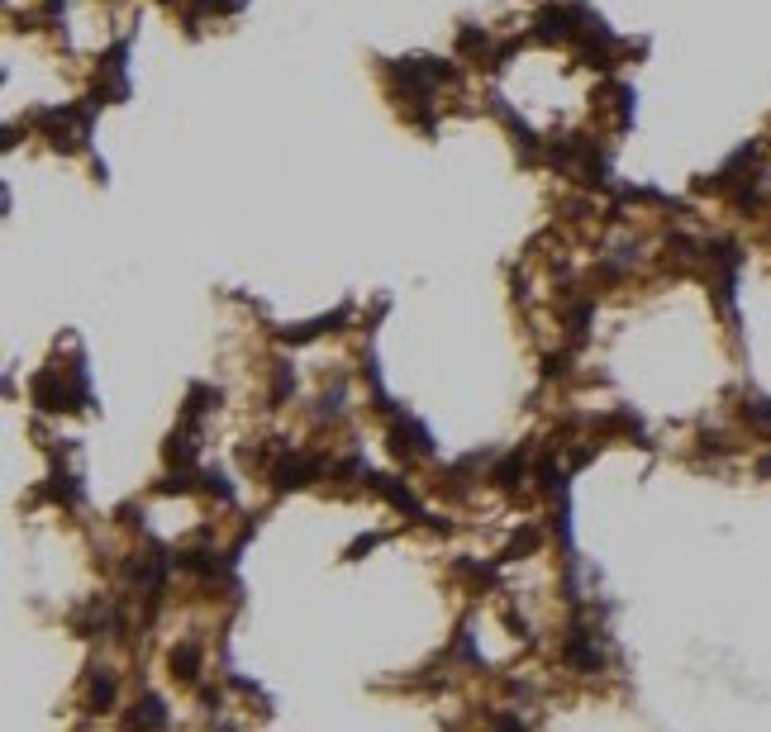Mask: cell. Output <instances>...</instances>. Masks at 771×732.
Masks as SVG:
<instances>
[{
  "label": "cell",
  "instance_id": "obj_1",
  "mask_svg": "<svg viewBox=\"0 0 771 732\" xmlns=\"http://www.w3.org/2000/svg\"><path fill=\"white\" fill-rule=\"evenodd\" d=\"M391 452H395V462H410V457H429L434 452V438H429V428L415 423L405 414H395V423H391Z\"/></svg>",
  "mask_w": 771,
  "mask_h": 732
},
{
  "label": "cell",
  "instance_id": "obj_2",
  "mask_svg": "<svg viewBox=\"0 0 771 732\" xmlns=\"http://www.w3.org/2000/svg\"><path fill=\"white\" fill-rule=\"evenodd\" d=\"M562 656H567V666L572 671H600V647H596V632H586V628H572V638L562 642Z\"/></svg>",
  "mask_w": 771,
  "mask_h": 732
},
{
  "label": "cell",
  "instance_id": "obj_3",
  "mask_svg": "<svg viewBox=\"0 0 771 732\" xmlns=\"http://www.w3.org/2000/svg\"><path fill=\"white\" fill-rule=\"evenodd\" d=\"M320 471H324V466L314 462V457H286V462L277 466V471H272V476H277L272 486H277V490H305Z\"/></svg>",
  "mask_w": 771,
  "mask_h": 732
},
{
  "label": "cell",
  "instance_id": "obj_4",
  "mask_svg": "<svg viewBox=\"0 0 771 732\" xmlns=\"http://www.w3.org/2000/svg\"><path fill=\"white\" fill-rule=\"evenodd\" d=\"M124 732H167V704H162L158 695H143L139 704H134Z\"/></svg>",
  "mask_w": 771,
  "mask_h": 732
},
{
  "label": "cell",
  "instance_id": "obj_5",
  "mask_svg": "<svg viewBox=\"0 0 771 732\" xmlns=\"http://www.w3.org/2000/svg\"><path fill=\"white\" fill-rule=\"evenodd\" d=\"M196 423H182L176 433L167 438V447H162V457H167V466H176V471H191L196 466Z\"/></svg>",
  "mask_w": 771,
  "mask_h": 732
},
{
  "label": "cell",
  "instance_id": "obj_6",
  "mask_svg": "<svg viewBox=\"0 0 771 732\" xmlns=\"http://www.w3.org/2000/svg\"><path fill=\"white\" fill-rule=\"evenodd\" d=\"M348 319V305H338L334 314H324V319H314V324H300V328H286L281 342H310V338H320V334H334V328Z\"/></svg>",
  "mask_w": 771,
  "mask_h": 732
},
{
  "label": "cell",
  "instance_id": "obj_7",
  "mask_svg": "<svg viewBox=\"0 0 771 732\" xmlns=\"http://www.w3.org/2000/svg\"><path fill=\"white\" fill-rule=\"evenodd\" d=\"M172 675H176V680H196V675H200V647L196 642H182V647H172Z\"/></svg>",
  "mask_w": 771,
  "mask_h": 732
},
{
  "label": "cell",
  "instance_id": "obj_8",
  "mask_svg": "<svg viewBox=\"0 0 771 732\" xmlns=\"http://www.w3.org/2000/svg\"><path fill=\"white\" fill-rule=\"evenodd\" d=\"M524 471H529V457H524V452H509V457L491 471V480H495L500 490H515L519 480H524Z\"/></svg>",
  "mask_w": 771,
  "mask_h": 732
},
{
  "label": "cell",
  "instance_id": "obj_9",
  "mask_svg": "<svg viewBox=\"0 0 771 732\" xmlns=\"http://www.w3.org/2000/svg\"><path fill=\"white\" fill-rule=\"evenodd\" d=\"M219 405V390H210V385H191L186 390V423L200 428V414H210Z\"/></svg>",
  "mask_w": 771,
  "mask_h": 732
},
{
  "label": "cell",
  "instance_id": "obj_10",
  "mask_svg": "<svg viewBox=\"0 0 771 732\" xmlns=\"http://www.w3.org/2000/svg\"><path fill=\"white\" fill-rule=\"evenodd\" d=\"M743 419L752 428H767L771 433V399L767 395H743Z\"/></svg>",
  "mask_w": 771,
  "mask_h": 732
},
{
  "label": "cell",
  "instance_id": "obj_11",
  "mask_svg": "<svg viewBox=\"0 0 771 732\" xmlns=\"http://www.w3.org/2000/svg\"><path fill=\"white\" fill-rule=\"evenodd\" d=\"M110 704H115V675L95 671L91 675V709H110Z\"/></svg>",
  "mask_w": 771,
  "mask_h": 732
},
{
  "label": "cell",
  "instance_id": "obj_12",
  "mask_svg": "<svg viewBox=\"0 0 771 732\" xmlns=\"http://www.w3.org/2000/svg\"><path fill=\"white\" fill-rule=\"evenodd\" d=\"M291 390H296V371L281 362V366H277V381H272V405H281V399L291 395Z\"/></svg>",
  "mask_w": 771,
  "mask_h": 732
},
{
  "label": "cell",
  "instance_id": "obj_13",
  "mask_svg": "<svg viewBox=\"0 0 771 732\" xmlns=\"http://www.w3.org/2000/svg\"><path fill=\"white\" fill-rule=\"evenodd\" d=\"M381 543V537L377 533H367V537H357V543L348 547V561H357V557H362V551H371V547H377Z\"/></svg>",
  "mask_w": 771,
  "mask_h": 732
}]
</instances>
